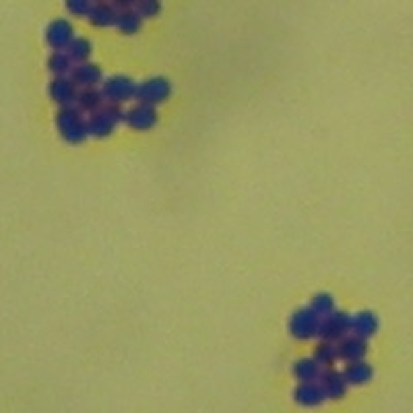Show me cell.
<instances>
[{"mask_svg": "<svg viewBox=\"0 0 413 413\" xmlns=\"http://www.w3.org/2000/svg\"><path fill=\"white\" fill-rule=\"evenodd\" d=\"M56 126L60 137L67 143L79 145L83 141H87L89 137V128H87V118L76 106H65L56 114Z\"/></svg>", "mask_w": 413, "mask_h": 413, "instance_id": "1", "label": "cell"}, {"mask_svg": "<svg viewBox=\"0 0 413 413\" xmlns=\"http://www.w3.org/2000/svg\"><path fill=\"white\" fill-rule=\"evenodd\" d=\"M124 110L120 108V104H110L106 102L97 112L89 114L87 118V128H89V137L95 139H106L110 137L114 130L118 128L120 122H124Z\"/></svg>", "mask_w": 413, "mask_h": 413, "instance_id": "2", "label": "cell"}, {"mask_svg": "<svg viewBox=\"0 0 413 413\" xmlns=\"http://www.w3.org/2000/svg\"><path fill=\"white\" fill-rule=\"evenodd\" d=\"M320 325H323V316L312 306H308L294 312L290 320V331L296 339H314L318 337Z\"/></svg>", "mask_w": 413, "mask_h": 413, "instance_id": "3", "label": "cell"}, {"mask_svg": "<svg viewBox=\"0 0 413 413\" xmlns=\"http://www.w3.org/2000/svg\"><path fill=\"white\" fill-rule=\"evenodd\" d=\"M172 95V85L161 79V76H153V79H147L143 81L141 85H137V95L135 100L139 104H147V106H161L163 102H168Z\"/></svg>", "mask_w": 413, "mask_h": 413, "instance_id": "4", "label": "cell"}, {"mask_svg": "<svg viewBox=\"0 0 413 413\" xmlns=\"http://www.w3.org/2000/svg\"><path fill=\"white\" fill-rule=\"evenodd\" d=\"M102 93H104L106 102H110V104H124V102L135 100V95H137V83L124 75L110 76V79L104 81Z\"/></svg>", "mask_w": 413, "mask_h": 413, "instance_id": "5", "label": "cell"}, {"mask_svg": "<svg viewBox=\"0 0 413 413\" xmlns=\"http://www.w3.org/2000/svg\"><path fill=\"white\" fill-rule=\"evenodd\" d=\"M349 333H351V318L347 314H343V312H333V314L323 318L318 337L323 339V341L337 343L343 337H347Z\"/></svg>", "mask_w": 413, "mask_h": 413, "instance_id": "6", "label": "cell"}, {"mask_svg": "<svg viewBox=\"0 0 413 413\" xmlns=\"http://www.w3.org/2000/svg\"><path fill=\"white\" fill-rule=\"evenodd\" d=\"M76 95H79V87L71 76H56L50 83V97L60 106H75Z\"/></svg>", "mask_w": 413, "mask_h": 413, "instance_id": "7", "label": "cell"}, {"mask_svg": "<svg viewBox=\"0 0 413 413\" xmlns=\"http://www.w3.org/2000/svg\"><path fill=\"white\" fill-rule=\"evenodd\" d=\"M73 39H75V29L65 19L50 23V27L46 29V41L52 50H67Z\"/></svg>", "mask_w": 413, "mask_h": 413, "instance_id": "8", "label": "cell"}, {"mask_svg": "<svg viewBox=\"0 0 413 413\" xmlns=\"http://www.w3.org/2000/svg\"><path fill=\"white\" fill-rule=\"evenodd\" d=\"M124 122L135 130H149L157 124V112H155L153 106L137 102L135 108H130L128 112L124 114Z\"/></svg>", "mask_w": 413, "mask_h": 413, "instance_id": "9", "label": "cell"}, {"mask_svg": "<svg viewBox=\"0 0 413 413\" xmlns=\"http://www.w3.org/2000/svg\"><path fill=\"white\" fill-rule=\"evenodd\" d=\"M318 384L323 386L327 399H341L347 393V380H345V376H343V372H337L333 366L331 368H323L320 378H318Z\"/></svg>", "mask_w": 413, "mask_h": 413, "instance_id": "10", "label": "cell"}, {"mask_svg": "<svg viewBox=\"0 0 413 413\" xmlns=\"http://www.w3.org/2000/svg\"><path fill=\"white\" fill-rule=\"evenodd\" d=\"M294 399L302 407H318L327 401V395L316 380V382H300V386L294 393Z\"/></svg>", "mask_w": 413, "mask_h": 413, "instance_id": "11", "label": "cell"}, {"mask_svg": "<svg viewBox=\"0 0 413 413\" xmlns=\"http://www.w3.org/2000/svg\"><path fill=\"white\" fill-rule=\"evenodd\" d=\"M69 76L75 81V85L79 89H85V87H97L102 83V69L97 65H91V62H81L71 69Z\"/></svg>", "mask_w": 413, "mask_h": 413, "instance_id": "12", "label": "cell"}, {"mask_svg": "<svg viewBox=\"0 0 413 413\" xmlns=\"http://www.w3.org/2000/svg\"><path fill=\"white\" fill-rule=\"evenodd\" d=\"M337 349H339V360H345V362H356V360H362L368 351V345L366 341L358 335H347L341 341H337Z\"/></svg>", "mask_w": 413, "mask_h": 413, "instance_id": "13", "label": "cell"}, {"mask_svg": "<svg viewBox=\"0 0 413 413\" xmlns=\"http://www.w3.org/2000/svg\"><path fill=\"white\" fill-rule=\"evenodd\" d=\"M116 15H118V8L114 4L112 0H104V2H95L91 13L87 15L89 23L93 27H110L116 23Z\"/></svg>", "mask_w": 413, "mask_h": 413, "instance_id": "14", "label": "cell"}, {"mask_svg": "<svg viewBox=\"0 0 413 413\" xmlns=\"http://www.w3.org/2000/svg\"><path fill=\"white\" fill-rule=\"evenodd\" d=\"M116 29L124 36H135L141 32L143 27V17L137 13V8H118V15H116Z\"/></svg>", "mask_w": 413, "mask_h": 413, "instance_id": "15", "label": "cell"}, {"mask_svg": "<svg viewBox=\"0 0 413 413\" xmlns=\"http://www.w3.org/2000/svg\"><path fill=\"white\" fill-rule=\"evenodd\" d=\"M104 104H106V97H104L102 89H97V87H85V89H79L75 106L83 114L97 112Z\"/></svg>", "mask_w": 413, "mask_h": 413, "instance_id": "16", "label": "cell"}, {"mask_svg": "<svg viewBox=\"0 0 413 413\" xmlns=\"http://www.w3.org/2000/svg\"><path fill=\"white\" fill-rule=\"evenodd\" d=\"M376 329H378V323H376L374 314H370V312H360L351 318V333L358 335V337H372Z\"/></svg>", "mask_w": 413, "mask_h": 413, "instance_id": "17", "label": "cell"}, {"mask_svg": "<svg viewBox=\"0 0 413 413\" xmlns=\"http://www.w3.org/2000/svg\"><path fill=\"white\" fill-rule=\"evenodd\" d=\"M343 376H345L347 384H366L372 378V368L362 360L347 362V368L343 370Z\"/></svg>", "mask_w": 413, "mask_h": 413, "instance_id": "18", "label": "cell"}, {"mask_svg": "<svg viewBox=\"0 0 413 413\" xmlns=\"http://www.w3.org/2000/svg\"><path fill=\"white\" fill-rule=\"evenodd\" d=\"M320 372H323V366L316 360H300L294 366V376L300 382H316L320 378Z\"/></svg>", "mask_w": 413, "mask_h": 413, "instance_id": "19", "label": "cell"}, {"mask_svg": "<svg viewBox=\"0 0 413 413\" xmlns=\"http://www.w3.org/2000/svg\"><path fill=\"white\" fill-rule=\"evenodd\" d=\"M48 69L54 76H69L73 69V60L65 50H54V54L48 60Z\"/></svg>", "mask_w": 413, "mask_h": 413, "instance_id": "20", "label": "cell"}, {"mask_svg": "<svg viewBox=\"0 0 413 413\" xmlns=\"http://www.w3.org/2000/svg\"><path fill=\"white\" fill-rule=\"evenodd\" d=\"M65 52L71 56V60H73V62L81 65V62H89L91 52H93V46H91V41H89V39L75 38Z\"/></svg>", "mask_w": 413, "mask_h": 413, "instance_id": "21", "label": "cell"}, {"mask_svg": "<svg viewBox=\"0 0 413 413\" xmlns=\"http://www.w3.org/2000/svg\"><path fill=\"white\" fill-rule=\"evenodd\" d=\"M314 360L323 366V368H331L339 362V349L337 343L333 341H325L316 351H314Z\"/></svg>", "mask_w": 413, "mask_h": 413, "instance_id": "22", "label": "cell"}, {"mask_svg": "<svg viewBox=\"0 0 413 413\" xmlns=\"http://www.w3.org/2000/svg\"><path fill=\"white\" fill-rule=\"evenodd\" d=\"M310 306H312L323 318L335 312V300H333L329 294H318V296H314V300H312Z\"/></svg>", "mask_w": 413, "mask_h": 413, "instance_id": "23", "label": "cell"}, {"mask_svg": "<svg viewBox=\"0 0 413 413\" xmlns=\"http://www.w3.org/2000/svg\"><path fill=\"white\" fill-rule=\"evenodd\" d=\"M135 8H137V13L143 19H153L161 11V0H137L135 2Z\"/></svg>", "mask_w": 413, "mask_h": 413, "instance_id": "24", "label": "cell"}, {"mask_svg": "<svg viewBox=\"0 0 413 413\" xmlns=\"http://www.w3.org/2000/svg\"><path fill=\"white\" fill-rule=\"evenodd\" d=\"M93 4H95V0H65V6L73 17H87L91 13Z\"/></svg>", "mask_w": 413, "mask_h": 413, "instance_id": "25", "label": "cell"}, {"mask_svg": "<svg viewBox=\"0 0 413 413\" xmlns=\"http://www.w3.org/2000/svg\"><path fill=\"white\" fill-rule=\"evenodd\" d=\"M116 8H133L137 0H112Z\"/></svg>", "mask_w": 413, "mask_h": 413, "instance_id": "26", "label": "cell"}, {"mask_svg": "<svg viewBox=\"0 0 413 413\" xmlns=\"http://www.w3.org/2000/svg\"><path fill=\"white\" fill-rule=\"evenodd\" d=\"M95 2H104V0H95Z\"/></svg>", "mask_w": 413, "mask_h": 413, "instance_id": "27", "label": "cell"}]
</instances>
